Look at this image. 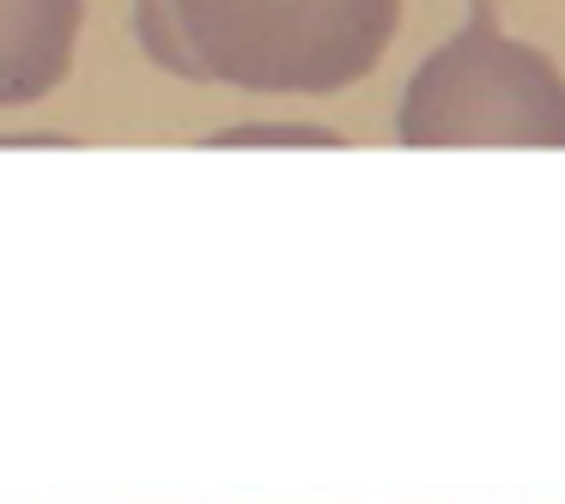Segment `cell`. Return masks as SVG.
I'll use <instances>...</instances> for the list:
<instances>
[{"label":"cell","mask_w":565,"mask_h":504,"mask_svg":"<svg viewBox=\"0 0 565 504\" xmlns=\"http://www.w3.org/2000/svg\"><path fill=\"white\" fill-rule=\"evenodd\" d=\"M402 147H565V74L475 0L468 25L414 67L395 116Z\"/></svg>","instance_id":"obj_2"},{"label":"cell","mask_w":565,"mask_h":504,"mask_svg":"<svg viewBox=\"0 0 565 504\" xmlns=\"http://www.w3.org/2000/svg\"><path fill=\"white\" fill-rule=\"evenodd\" d=\"M201 86L329 98L383 62L402 0H177Z\"/></svg>","instance_id":"obj_1"},{"label":"cell","mask_w":565,"mask_h":504,"mask_svg":"<svg viewBox=\"0 0 565 504\" xmlns=\"http://www.w3.org/2000/svg\"><path fill=\"white\" fill-rule=\"evenodd\" d=\"M213 147H341V135L317 122H244V128H220Z\"/></svg>","instance_id":"obj_5"},{"label":"cell","mask_w":565,"mask_h":504,"mask_svg":"<svg viewBox=\"0 0 565 504\" xmlns=\"http://www.w3.org/2000/svg\"><path fill=\"white\" fill-rule=\"evenodd\" d=\"M79 0H0V110L50 98L74 67Z\"/></svg>","instance_id":"obj_3"},{"label":"cell","mask_w":565,"mask_h":504,"mask_svg":"<svg viewBox=\"0 0 565 504\" xmlns=\"http://www.w3.org/2000/svg\"><path fill=\"white\" fill-rule=\"evenodd\" d=\"M135 37L147 50V62H159L164 74L201 86L195 55H189V37H183V19H177V0H135Z\"/></svg>","instance_id":"obj_4"}]
</instances>
